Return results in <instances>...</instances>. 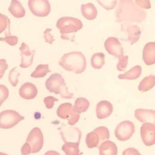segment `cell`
Returning <instances> with one entry per match:
<instances>
[{"label": "cell", "mask_w": 155, "mask_h": 155, "mask_svg": "<svg viewBox=\"0 0 155 155\" xmlns=\"http://www.w3.org/2000/svg\"><path fill=\"white\" fill-rule=\"evenodd\" d=\"M59 64L67 71L79 74L85 70L86 61L85 56L81 52H71L64 54L60 60Z\"/></svg>", "instance_id": "1"}, {"label": "cell", "mask_w": 155, "mask_h": 155, "mask_svg": "<svg viewBox=\"0 0 155 155\" xmlns=\"http://www.w3.org/2000/svg\"><path fill=\"white\" fill-rule=\"evenodd\" d=\"M45 84L46 88L50 92L60 94L63 98L70 99L73 97V94L68 92L65 80L59 74H52L47 80Z\"/></svg>", "instance_id": "2"}, {"label": "cell", "mask_w": 155, "mask_h": 155, "mask_svg": "<svg viewBox=\"0 0 155 155\" xmlns=\"http://www.w3.org/2000/svg\"><path fill=\"white\" fill-rule=\"evenodd\" d=\"M56 27L60 30L62 39L68 40L69 34L76 33L81 29L83 25L79 19L66 17L60 18L58 20Z\"/></svg>", "instance_id": "3"}, {"label": "cell", "mask_w": 155, "mask_h": 155, "mask_svg": "<svg viewBox=\"0 0 155 155\" xmlns=\"http://www.w3.org/2000/svg\"><path fill=\"white\" fill-rule=\"evenodd\" d=\"M109 138L110 134L108 129L104 127H100L87 134L86 142L88 147L91 148L98 146V144L104 141L108 140Z\"/></svg>", "instance_id": "4"}, {"label": "cell", "mask_w": 155, "mask_h": 155, "mask_svg": "<svg viewBox=\"0 0 155 155\" xmlns=\"http://www.w3.org/2000/svg\"><path fill=\"white\" fill-rule=\"evenodd\" d=\"M1 128H11L25 119L17 112L12 110H6L1 113Z\"/></svg>", "instance_id": "5"}, {"label": "cell", "mask_w": 155, "mask_h": 155, "mask_svg": "<svg viewBox=\"0 0 155 155\" xmlns=\"http://www.w3.org/2000/svg\"><path fill=\"white\" fill-rule=\"evenodd\" d=\"M44 139L40 129L35 128L28 136L25 143L29 147L31 153L39 152L43 147Z\"/></svg>", "instance_id": "6"}, {"label": "cell", "mask_w": 155, "mask_h": 155, "mask_svg": "<svg viewBox=\"0 0 155 155\" xmlns=\"http://www.w3.org/2000/svg\"><path fill=\"white\" fill-rule=\"evenodd\" d=\"M28 5L31 13L37 17H46L51 11V6L47 0H29Z\"/></svg>", "instance_id": "7"}, {"label": "cell", "mask_w": 155, "mask_h": 155, "mask_svg": "<svg viewBox=\"0 0 155 155\" xmlns=\"http://www.w3.org/2000/svg\"><path fill=\"white\" fill-rule=\"evenodd\" d=\"M135 132L133 123L125 120L118 125L115 130V135L119 140L125 141L129 140Z\"/></svg>", "instance_id": "8"}, {"label": "cell", "mask_w": 155, "mask_h": 155, "mask_svg": "<svg viewBox=\"0 0 155 155\" xmlns=\"http://www.w3.org/2000/svg\"><path fill=\"white\" fill-rule=\"evenodd\" d=\"M140 134L144 143L147 146H153L155 143L154 124L146 122L140 128Z\"/></svg>", "instance_id": "9"}, {"label": "cell", "mask_w": 155, "mask_h": 155, "mask_svg": "<svg viewBox=\"0 0 155 155\" xmlns=\"http://www.w3.org/2000/svg\"><path fill=\"white\" fill-rule=\"evenodd\" d=\"M72 105L70 103H65L60 105L57 110V114L60 118H67L68 119L69 115L70 118L68 120V123L73 125L77 123L80 118V114L72 111Z\"/></svg>", "instance_id": "10"}, {"label": "cell", "mask_w": 155, "mask_h": 155, "mask_svg": "<svg viewBox=\"0 0 155 155\" xmlns=\"http://www.w3.org/2000/svg\"><path fill=\"white\" fill-rule=\"evenodd\" d=\"M104 47L109 54L118 59L124 56L123 48L116 38H108L104 43Z\"/></svg>", "instance_id": "11"}, {"label": "cell", "mask_w": 155, "mask_h": 155, "mask_svg": "<svg viewBox=\"0 0 155 155\" xmlns=\"http://www.w3.org/2000/svg\"><path fill=\"white\" fill-rule=\"evenodd\" d=\"M19 50L22 57L20 67L23 68L29 67L33 63L35 50H30L27 44L24 43H22Z\"/></svg>", "instance_id": "12"}, {"label": "cell", "mask_w": 155, "mask_h": 155, "mask_svg": "<svg viewBox=\"0 0 155 155\" xmlns=\"http://www.w3.org/2000/svg\"><path fill=\"white\" fill-rule=\"evenodd\" d=\"M113 111V107L111 103L107 101H102L97 104L96 108L97 116L99 119L108 117Z\"/></svg>", "instance_id": "13"}, {"label": "cell", "mask_w": 155, "mask_h": 155, "mask_svg": "<svg viewBox=\"0 0 155 155\" xmlns=\"http://www.w3.org/2000/svg\"><path fill=\"white\" fill-rule=\"evenodd\" d=\"M38 90L35 86L31 83L27 82L22 85L19 90V94L26 100L33 99L37 96Z\"/></svg>", "instance_id": "14"}, {"label": "cell", "mask_w": 155, "mask_h": 155, "mask_svg": "<svg viewBox=\"0 0 155 155\" xmlns=\"http://www.w3.org/2000/svg\"><path fill=\"white\" fill-rule=\"evenodd\" d=\"M155 111L152 110H148L138 109L135 111L134 116L136 118L142 123L145 122L155 123Z\"/></svg>", "instance_id": "15"}, {"label": "cell", "mask_w": 155, "mask_h": 155, "mask_svg": "<svg viewBox=\"0 0 155 155\" xmlns=\"http://www.w3.org/2000/svg\"><path fill=\"white\" fill-rule=\"evenodd\" d=\"M155 43L150 42L145 46L143 51V59L148 65L154 64L155 62Z\"/></svg>", "instance_id": "16"}, {"label": "cell", "mask_w": 155, "mask_h": 155, "mask_svg": "<svg viewBox=\"0 0 155 155\" xmlns=\"http://www.w3.org/2000/svg\"><path fill=\"white\" fill-rule=\"evenodd\" d=\"M8 11L14 17L17 18H22L25 17V11L19 1L12 0Z\"/></svg>", "instance_id": "17"}, {"label": "cell", "mask_w": 155, "mask_h": 155, "mask_svg": "<svg viewBox=\"0 0 155 155\" xmlns=\"http://www.w3.org/2000/svg\"><path fill=\"white\" fill-rule=\"evenodd\" d=\"M81 11L84 18L90 21L95 19L97 16V10L94 4L91 3L82 5Z\"/></svg>", "instance_id": "18"}, {"label": "cell", "mask_w": 155, "mask_h": 155, "mask_svg": "<svg viewBox=\"0 0 155 155\" xmlns=\"http://www.w3.org/2000/svg\"><path fill=\"white\" fill-rule=\"evenodd\" d=\"M126 27L125 30L128 36V40L132 45L138 41L141 32L139 28L136 25L128 24Z\"/></svg>", "instance_id": "19"}, {"label": "cell", "mask_w": 155, "mask_h": 155, "mask_svg": "<svg viewBox=\"0 0 155 155\" xmlns=\"http://www.w3.org/2000/svg\"><path fill=\"white\" fill-rule=\"evenodd\" d=\"M100 155H117V147L114 143L108 140L102 143L99 148Z\"/></svg>", "instance_id": "20"}, {"label": "cell", "mask_w": 155, "mask_h": 155, "mask_svg": "<svg viewBox=\"0 0 155 155\" xmlns=\"http://www.w3.org/2000/svg\"><path fill=\"white\" fill-rule=\"evenodd\" d=\"M142 69L140 65H136L124 74H120L118 78L120 79L135 80L140 77Z\"/></svg>", "instance_id": "21"}, {"label": "cell", "mask_w": 155, "mask_h": 155, "mask_svg": "<svg viewBox=\"0 0 155 155\" xmlns=\"http://www.w3.org/2000/svg\"><path fill=\"white\" fill-rule=\"evenodd\" d=\"M90 103L86 98H79L76 100L73 108V111L80 114L87 110L89 107Z\"/></svg>", "instance_id": "22"}, {"label": "cell", "mask_w": 155, "mask_h": 155, "mask_svg": "<svg viewBox=\"0 0 155 155\" xmlns=\"http://www.w3.org/2000/svg\"><path fill=\"white\" fill-rule=\"evenodd\" d=\"M155 85V76L150 75L145 78L140 82L138 89L140 91L145 92L152 89Z\"/></svg>", "instance_id": "23"}, {"label": "cell", "mask_w": 155, "mask_h": 155, "mask_svg": "<svg viewBox=\"0 0 155 155\" xmlns=\"http://www.w3.org/2000/svg\"><path fill=\"white\" fill-rule=\"evenodd\" d=\"M92 67L97 69H101L105 64L104 55L102 53H96L94 54L91 60Z\"/></svg>", "instance_id": "24"}, {"label": "cell", "mask_w": 155, "mask_h": 155, "mask_svg": "<svg viewBox=\"0 0 155 155\" xmlns=\"http://www.w3.org/2000/svg\"><path fill=\"white\" fill-rule=\"evenodd\" d=\"M80 143H66L62 147V150L66 154H79Z\"/></svg>", "instance_id": "25"}, {"label": "cell", "mask_w": 155, "mask_h": 155, "mask_svg": "<svg viewBox=\"0 0 155 155\" xmlns=\"http://www.w3.org/2000/svg\"><path fill=\"white\" fill-rule=\"evenodd\" d=\"M51 71L49 69L48 64H41L37 66L36 69L31 74L34 78H43L45 76L48 72Z\"/></svg>", "instance_id": "26"}, {"label": "cell", "mask_w": 155, "mask_h": 155, "mask_svg": "<svg viewBox=\"0 0 155 155\" xmlns=\"http://www.w3.org/2000/svg\"><path fill=\"white\" fill-rule=\"evenodd\" d=\"M0 19H1V28H0V33L5 32L6 37L11 35L10 32V21L6 16L0 14Z\"/></svg>", "instance_id": "27"}, {"label": "cell", "mask_w": 155, "mask_h": 155, "mask_svg": "<svg viewBox=\"0 0 155 155\" xmlns=\"http://www.w3.org/2000/svg\"><path fill=\"white\" fill-rule=\"evenodd\" d=\"M16 68L17 67L14 68L12 69L9 74V81L14 87H15L18 82V77L20 74V73L16 70Z\"/></svg>", "instance_id": "28"}, {"label": "cell", "mask_w": 155, "mask_h": 155, "mask_svg": "<svg viewBox=\"0 0 155 155\" xmlns=\"http://www.w3.org/2000/svg\"><path fill=\"white\" fill-rule=\"evenodd\" d=\"M128 56H123L119 59V61L118 62L117 68L119 71H124L127 67L128 64Z\"/></svg>", "instance_id": "29"}, {"label": "cell", "mask_w": 155, "mask_h": 155, "mask_svg": "<svg viewBox=\"0 0 155 155\" xmlns=\"http://www.w3.org/2000/svg\"><path fill=\"white\" fill-rule=\"evenodd\" d=\"M106 10L113 9L115 7L117 1H97Z\"/></svg>", "instance_id": "30"}, {"label": "cell", "mask_w": 155, "mask_h": 155, "mask_svg": "<svg viewBox=\"0 0 155 155\" xmlns=\"http://www.w3.org/2000/svg\"><path fill=\"white\" fill-rule=\"evenodd\" d=\"M1 41L7 42L11 46H15L18 43V38L16 36L10 35L4 38H1Z\"/></svg>", "instance_id": "31"}, {"label": "cell", "mask_w": 155, "mask_h": 155, "mask_svg": "<svg viewBox=\"0 0 155 155\" xmlns=\"http://www.w3.org/2000/svg\"><path fill=\"white\" fill-rule=\"evenodd\" d=\"M57 101H58V99L52 96L48 97H46L44 100L46 107L49 109L53 108L54 105V102Z\"/></svg>", "instance_id": "32"}, {"label": "cell", "mask_w": 155, "mask_h": 155, "mask_svg": "<svg viewBox=\"0 0 155 155\" xmlns=\"http://www.w3.org/2000/svg\"><path fill=\"white\" fill-rule=\"evenodd\" d=\"M51 31V29H47L44 32L45 35L44 36V37L45 38L46 42L50 44H52L53 41H55V39H53V36H52L50 34V31Z\"/></svg>", "instance_id": "33"}, {"label": "cell", "mask_w": 155, "mask_h": 155, "mask_svg": "<svg viewBox=\"0 0 155 155\" xmlns=\"http://www.w3.org/2000/svg\"><path fill=\"white\" fill-rule=\"evenodd\" d=\"M123 155H140V153L138 150L134 148H128L125 150L124 152Z\"/></svg>", "instance_id": "34"}, {"label": "cell", "mask_w": 155, "mask_h": 155, "mask_svg": "<svg viewBox=\"0 0 155 155\" xmlns=\"http://www.w3.org/2000/svg\"><path fill=\"white\" fill-rule=\"evenodd\" d=\"M0 62H1V78L5 73V70L8 68V65L5 59L1 60Z\"/></svg>", "instance_id": "35"}, {"label": "cell", "mask_w": 155, "mask_h": 155, "mask_svg": "<svg viewBox=\"0 0 155 155\" xmlns=\"http://www.w3.org/2000/svg\"><path fill=\"white\" fill-rule=\"evenodd\" d=\"M136 2L137 5L143 8L149 9L151 7L150 1H148L146 4L143 3L142 1H136Z\"/></svg>", "instance_id": "36"}, {"label": "cell", "mask_w": 155, "mask_h": 155, "mask_svg": "<svg viewBox=\"0 0 155 155\" xmlns=\"http://www.w3.org/2000/svg\"><path fill=\"white\" fill-rule=\"evenodd\" d=\"M41 117V114L39 112H36L34 114V118L36 120H39Z\"/></svg>", "instance_id": "37"}]
</instances>
